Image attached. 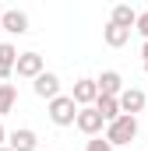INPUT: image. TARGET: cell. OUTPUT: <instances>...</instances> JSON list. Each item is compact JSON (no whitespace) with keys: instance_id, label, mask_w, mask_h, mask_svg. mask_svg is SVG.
I'll return each mask as SVG.
<instances>
[{"instance_id":"cell-21","label":"cell","mask_w":148,"mask_h":151,"mask_svg":"<svg viewBox=\"0 0 148 151\" xmlns=\"http://www.w3.org/2000/svg\"><path fill=\"white\" fill-rule=\"evenodd\" d=\"M0 14H4V7H0Z\"/></svg>"},{"instance_id":"cell-13","label":"cell","mask_w":148,"mask_h":151,"mask_svg":"<svg viewBox=\"0 0 148 151\" xmlns=\"http://www.w3.org/2000/svg\"><path fill=\"white\" fill-rule=\"evenodd\" d=\"M92 109L102 116V123H113V119L120 116V106H116V99H102V95H99V99L92 102Z\"/></svg>"},{"instance_id":"cell-3","label":"cell","mask_w":148,"mask_h":151,"mask_svg":"<svg viewBox=\"0 0 148 151\" xmlns=\"http://www.w3.org/2000/svg\"><path fill=\"white\" fill-rule=\"evenodd\" d=\"M74 127H78L85 137H99L106 123H102V116L95 113L92 106H85V109H78V116H74Z\"/></svg>"},{"instance_id":"cell-2","label":"cell","mask_w":148,"mask_h":151,"mask_svg":"<svg viewBox=\"0 0 148 151\" xmlns=\"http://www.w3.org/2000/svg\"><path fill=\"white\" fill-rule=\"evenodd\" d=\"M74 116H78V106H74L71 95L49 99V119H53L57 127H74Z\"/></svg>"},{"instance_id":"cell-1","label":"cell","mask_w":148,"mask_h":151,"mask_svg":"<svg viewBox=\"0 0 148 151\" xmlns=\"http://www.w3.org/2000/svg\"><path fill=\"white\" fill-rule=\"evenodd\" d=\"M138 137V116H116L113 123H106V144L110 148H120V144H131Z\"/></svg>"},{"instance_id":"cell-4","label":"cell","mask_w":148,"mask_h":151,"mask_svg":"<svg viewBox=\"0 0 148 151\" xmlns=\"http://www.w3.org/2000/svg\"><path fill=\"white\" fill-rule=\"evenodd\" d=\"M14 70H18V77H28V81H36V77L46 70V60H42L39 53H18V60H14Z\"/></svg>"},{"instance_id":"cell-20","label":"cell","mask_w":148,"mask_h":151,"mask_svg":"<svg viewBox=\"0 0 148 151\" xmlns=\"http://www.w3.org/2000/svg\"><path fill=\"white\" fill-rule=\"evenodd\" d=\"M0 151H11V148H0Z\"/></svg>"},{"instance_id":"cell-9","label":"cell","mask_w":148,"mask_h":151,"mask_svg":"<svg viewBox=\"0 0 148 151\" xmlns=\"http://www.w3.org/2000/svg\"><path fill=\"white\" fill-rule=\"evenodd\" d=\"M95 88H99L102 99H116V95L123 91V77L116 74V70H102V74L95 77Z\"/></svg>"},{"instance_id":"cell-18","label":"cell","mask_w":148,"mask_h":151,"mask_svg":"<svg viewBox=\"0 0 148 151\" xmlns=\"http://www.w3.org/2000/svg\"><path fill=\"white\" fill-rule=\"evenodd\" d=\"M141 60H145V74H148V42L141 46Z\"/></svg>"},{"instance_id":"cell-11","label":"cell","mask_w":148,"mask_h":151,"mask_svg":"<svg viewBox=\"0 0 148 151\" xmlns=\"http://www.w3.org/2000/svg\"><path fill=\"white\" fill-rule=\"evenodd\" d=\"M134 21H138V11L131 7V4H116L110 14V25H116V28H127V32H134Z\"/></svg>"},{"instance_id":"cell-14","label":"cell","mask_w":148,"mask_h":151,"mask_svg":"<svg viewBox=\"0 0 148 151\" xmlns=\"http://www.w3.org/2000/svg\"><path fill=\"white\" fill-rule=\"evenodd\" d=\"M102 39H106V46L120 49V46L131 42V32H127V28H116V25H106V28H102Z\"/></svg>"},{"instance_id":"cell-15","label":"cell","mask_w":148,"mask_h":151,"mask_svg":"<svg viewBox=\"0 0 148 151\" xmlns=\"http://www.w3.org/2000/svg\"><path fill=\"white\" fill-rule=\"evenodd\" d=\"M18 102V88L14 84H0V116H7Z\"/></svg>"},{"instance_id":"cell-7","label":"cell","mask_w":148,"mask_h":151,"mask_svg":"<svg viewBox=\"0 0 148 151\" xmlns=\"http://www.w3.org/2000/svg\"><path fill=\"white\" fill-rule=\"evenodd\" d=\"M32 91H36L39 99H46V102L57 99V95H60V77L53 74V70H42V74L32 81Z\"/></svg>"},{"instance_id":"cell-16","label":"cell","mask_w":148,"mask_h":151,"mask_svg":"<svg viewBox=\"0 0 148 151\" xmlns=\"http://www.w3.org/2000/svg\"><path fill=\"white\" fill-rule=\"evenodd\" d=\"M85 151H113V148L106 144V137H88V144H85Z\"/></svg>"},{"instance_id":"cell-5","label":"cell","mask_w":148,"mask_h":151,"mask_svg":"<svg viewBox=\"0 0 148 151\" xmlns=\"http://www.w3.org/2000/svg\"><path fill=\"white\" fill-rule=\"evenodd\" d=\"M145 102H148V99H145L141 88H123V91L116 95V106H120L123 116H138L141 109H145Z\"/></svg>"},{"instance_id":"cell-19","label":"cell","mask_w":148,"mask_h":151,"mask_svg":"<svg viewBox=\"0 0 148 151\" xmlns=\"http://www.w3.org/2000/svg\"><path fill=\"white\" fill-rule=\"evenodd\" d=\"M4 141H7V130H4V123H0V148H4Z\"/></svg>"},{"instance_id":"cell-17","label":"cell","mask_w":148,"mask_h":151,"mask_svg":"<svg viewBox=\"0 0 148 151\" xmlns=\"http://www.w3.org/2000/svg\"><path fill=\"white\" fill-rule=\"evenodd\" d=\"M134 28H138V32L145 35V42H148V11H141V14H138V21H134Z\"/></svg>"},{"instance_id":"cell-6","label":"cell","mask_w":148,"mask_h":151,"mask_svg":"<svg viewBox=\"0 0 148 151\" xmlns=\"http://www.w3.org/2000/svg\"><path fill=\"white\" fill-rule=\"evenodd\" d=\"M74 106L78 109H85V106H92L95 99H99V88H95V77H78L74 81V91H71Z\"/></svg>"},{"instance_id":"cell-8","label":"cell","mask_w":148,"mask_h":151,"mask_svg":"<svg viewBox=\"0 0 148 151\" xmlns=\"http://www.w3.org/2000/svg\"><path fill=\"white\" fill-rule=\"evenodd\" d=\"M0 32L25 35V32H28V14H25V11H4V14H0Z\"/></svg>"},{"instance_id":"cell-12","label":"cell","mask_w":148,"mask_h":151,"mask_svg":"<svg viewBox=\"0 0 148 151\" xmlns=\"http://www.w3.org/2000/svg\"><path fill=\"white\" fill-rule=\"evenodd\" d=\"M14 60H18V49L11 42H0V81H7L14 74Z\"/></svg>"},{"instance_id":"cell-10","label":"cell","mask_w":148,"mask_h":151,"mask_svg":"<svg viewBox=\"0 0 148 151\" xmlns=\"http://www.w3.org/2000/svg\"><path fill=\"white\" fill-rule=\"evenodd\" d=\"M36 144H39V137H36V130H28V127L7 134V148L11 151H36Z\"/></svg>"}]
</instances>
